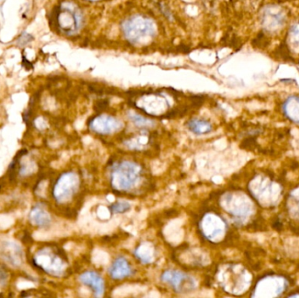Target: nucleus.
I'll list each match as a JSON object with an SVG mask.
<instances>
[{"instance_id": "nucleus-1", "label": "nucleus", "mask_w": 299, "mask_h": 298, "mask_svg": "<svg viewBox=\"0 0 299 298\" xmlns=\"http://www.w3.org/2000/svg\"><path fill=\"white\" fill-rule=\"evenodd\" d=\"M142 167L132 161L115 163L111 172L112 187L119 192H129L135 188L142 179Z\"/></svg>"}, {"instance_id": "nucleus-2", "label": "nucleus", "mask_w": 299, "mask_h": 298, "mask_svg": "<svg viewBox=\"0 0 299 298\" xmlns=\"http://www.w3.org/2000/svg\"><path fill=\"white\" fill-rule=\"evenodd\" d=\"M33 263L39 269L53 277H61L67 270L66 261L49 248H44L36 253L33 256Z\"/></svg>"}, {"instance_id": "nucleus-3", "label": "nucleus", "mask_w": 299, "mask_h": 298, "mask_svg": "<svg viewBox=\"0 0 299 298\" xmlns=\"http://www.w3.org/2000/svg\"><path fill=\"white\" fill-rule=\"evenodd\" d=\"M80 187V178L75 172H65L58 178L53 189V195L58 203L64 204L70 200Z\"/></svg>"}, {"instance_id": "nucleus-4", "label": "nucleus", "mask_w": 299, "mask_h": 298, "mask_svg": "<svg viewBox=\"0 0 299 298\" xmlns=\"http://www.w3.org/2000/svg\"><path fill=\"white\" fill-rule=\"evenodd\" d=\"M161 281L170 285L176 292L186 293L196 288V282L192 277L178 270H166L161 276Z\"/></svg>"}, {"instance_id": "nucleus-5", "label": "nucleus", "mask_w": 299, "mask_h": 298, "mask_svg": "<svg viewBox=\"0 0 299 298\" xmlns=\"http://www.w3.org/2000/svg\"><path fill=\"white\" fill-rule=\"evenodd\" d=\"M89 128L98 134L111 135L119 132L123 128V124L115 117L102 115L93 118L89 123Z\"/></svg>"}, {"instance_id": "nucleus-6", "label": "nucleus", "mask_w": 299, "mask_h": 298, "mask_svg": "<svg viewBox=\"0 0 299 298\" xmlns=\"http://www.w3.org/2000/svg\"><path fill=\"white\" fill-rule=\"evenodd\" d=\"M153 29L150 26L148 20L143 18H133L126 22L125 25V32L131 40H139L143 36L151 34Z\"/></svg>"}, {"instance_id": "nucleus-7", "label": "nucleus", "mask_w": 299, "mask_h": 298, "mask_svg": "<svg viewBox=\"0 0 299 298\" xmlns=\"http://www.w3.org/2000/svg\"><path fill=\"white\" fill-rule=\"evenodd\" d=\"M201 230L210 241H215L224 232V223L214 214H207L201 221Z\"/></svg>"}, {"instance_id": "nucleus-8", "label": "nucleus", "mask_w": 299, "mask_h": 298, "mask_svg": "<svg viewBox=\"0 0 299 298\" xmlns=\"http://www.w3.org/2000/svg\"><path fill=\"white\" fill-rule=\"evenodd\" d=\"M65 21L67 22L61 26L62 30L67 32H75L80 25V14L75 10H71L68 7L63 8L58 13V24L61 25Z\"/></svg>"}, {"instance_id": "nucleus-9", "label": "nucleus", "mask_w": 299, "mask_h": 298, "mask_svg": "<svg viewBox=\"0 0 299 298\" xmlns=\"http://www.w3.org/2000/svg\"><path fill=\"white\" fill-rule=\"evenodd\" d=\"M79 280L82 284L90 288L96 297H103L104 293V281L99 274L95 271H87L80 276Z\"/></svg>"}, {"instance_id": "nucleus-10", "label": "nucleus", "mask_w": 299, "mask_h": 298, "mask_svg": "<svg viewBox=\"0 0 299 298\" xmlns=\"http://www.w3.org/2000/svg\"><path fill=\"white\" fill-rule=\"evenodd\" d=\"M109 273L113 279L121 280L132 276V268L126 258L120 256L112 263L109 270Z\"/></svg>"}, {"instance_id": "nucleus-11", "label": "nucleus", "mask_w": 299, "mask_h": 298, "mask_svg": "<svg viewBox=\"0 0 299 298\" xmlns=\"http://www.w3.org/2000/svg\"><path fill=\"white\" fill-rule=\"evenodd\" d=\"M2 256L5 262H7L11 266H20L23 262V252L21 249L12 242L4 243L2 248Z\"/></svg>"}, {"instance_id": "nucleus-12", "label": "nucleus", "mask_w": 299, "mask_h": 298, "mask_svg": "<svg viewBox=\"0 0 299 298\" xmlns=\"http://www.w3.org/2000/svg\"><path fill=\"white\" fill-rule=\"evenodd\" d=\"M29 220L33 226L38 227H46L51 223V216L46 208L38 204L32 207L29 213Z\"/></svg>"}, {"instance_id": "nucleus-13", "label": "nucleus", "mask_w": 299, "mask_h": 298, "mask_svg": "<svg viewBox=\"0 0 299 298\" xmlns=\"http://www.w3.org/2000/svg\"><path fill=\"white\" fill-rule=\"evenodd\" d=\"M187 128L195 135H207L213 130L209 122L200 118H193L187 123Z\"/></svg>"}, {"instance_id": "nucleus-14", "label": "nucleus", "mask_w": 299, "mask_h": 298, "mask_svg": "<svg viewBox=\"0 0 299 298\" xmlns=\"http://www.w3.org/2000/svg\"><path fill=\"white\" fill-rule=\"evenodd\" d=\"M135 255L143 263H151L154 259V249L149 243H144L137 249Z\"/></svg>"}, {"instance_id": "nucleus-15", "label": "nucleus", "mask_w": 299, "mask_h": 298, "mask_svg": "<svg viewBox=\"0 0 299 298\" xmlns=\"http://www.w3.org/2000/svg\"><path fill=\"white\" fill-rule=\"evenodd\" d=\"M285 113L292 121L299 123V98L292 97L285 103Z\"/></svg>"}, {"instance_id": "nucleus-16", "label": "nucleus", "mask_w": 299, "mask_h": 298, "mask_svg": "<svg viewBox=\"0 0 299 298\" xmlns=\"http://www.w3.org/2000/svg\"><path fill=\"white\" fill-rule=\"evenodd\" d=\"M130 118L132 119V121L137 126L141 127V128H150L151 126H153V122L150 121L149 119H146L145 117H141L139 115L132 114L130 116Z\"/></svg>"}, {"instance_id": "nucleus-17", "label": "nucleus", "mask_w": 299, "mask_h": 298, "mask_svg": "<svg viewBox=\"0 0 299 298\" xmlns=\"http://www.w3.org/2000/svg\"><path fill=\"white\" fill-rule=\"evenodd\" d=\"M111 212L113 213H127L131 209V205L128 202H117L114 203L110 207Z\"/></svg>"}, {"instance_id": "nucleus-18", "label": "nucleus", "mask_w": 299, "mask_h": 298, "mask_svg": "<svg viewBox=\"0 0 299 298\" xmlns=\"http://www.w3.org/2000/svg\"><path fill=\"white\" fill-rule=\"evenodd\" d=\"M6 280H7V273L4 270L0 269V282L5 283Z\"/></svg>"}]
</instances>
